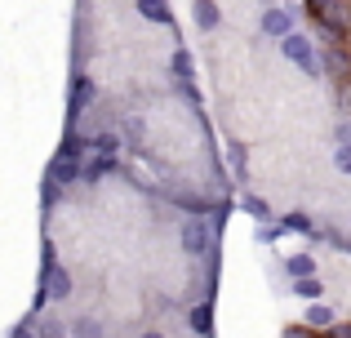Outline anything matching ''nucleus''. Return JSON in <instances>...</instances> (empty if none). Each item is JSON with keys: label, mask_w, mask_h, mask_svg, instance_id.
Instances as JSON below:
<instances>
[{"label": "nucleus", "mask_w": 351, "mask_h": 338, "mask_svg": "<svg viewBox=\"0 0 351 338\" xmlns=\"http://www.w3.org/2000/svg\"><path fill=\"white\" fill-rule=\"evenodd\" d=\"M280 53L293 62V67H302L307 76H320V58H316V49H311V40H307V36H298V32L280 36Z\"/></svg>", "instance_id": "nucleus-1"}, {"label": "nucleus", "mask_w": 351, "mask_h": 338, "mask_svg": "<svg viewBox=\"0 0 351 338\" xmlns=\"http://www.w3.org/2000/svg\"><path fill=\"white\" fill-rule=\"evenodd\" d=\"M45 294H49L53 303L71 294V271L53 263V250H45Z\"/></svg>", "instance_id": "nucleus-2"}, {"label": "nucleus", "mask_w": 351, "mask_h": 338, "mask_svg": "<svg viewBox=\"0 0 351 338\" xmlns=\"http://www.w3.org/2000/svg\"><path fill=\"white\" fill-rule=\"evenodd\" d=\"M182 250L187 254H205L209 250V223L205 218H187V223H182Z\"/></svg>", "instance_id": "nucleus-3"}, {"label": "nucleus", "mask_w": 351, "mask_h": 338, "mask_svg": "<svg viewBox=\"0 0 351 338\" xmlns=\"http://www.w3.org/2000/svg\"><path fill=\"white\" fill-rule=\"evenodd\" d=\"M94 98H98V85L89 76H76V89H71V125L80 121V112L94 107Z\"/></svg>", "instance_id": "nucleus-4"}, {"label": "nucleus", "mask_w": 351, "mask_h": 338, "mask_svg": "<svg viewBox=\"0 0 351 338\" xmlns=\"http://www.w3.org/2000/svg\"><path fill=\"white\" fill-rule=\"evenodd\" d=\"M258 27H263L267 36H276V40H280V36H289V32H293V9H280V5H276V9H267Z\"/></svg>", "instance_id": "nucleus-5"}, {"label": "nucleus", "mask_w": 351, "mask_h": 338, "mask_svg": "<svg viewBox=\"0 0 351 338\" xmlns=\"http://www.w3.org/2000/svg\"><path fill=\"white\" fill-rule=\"evenodd\" d=\"M112 165H116L112 152H94V156L80 165V178H85V182H98V178H107V173H112Z\"/></svg>", "instance_id": "nucleus-6"}, {"label": "nucleus", "mask_w": 351, "mask_h": 338, "mask_svg": "<svg viewBox=\"0 0 351 338\" xmlns=\"http://www.w3.org/2000/svg\"><path fill=\"white\" fill-rule=\"evenodd\" d=\"M49 178L53 182H71V178H80V156H53V165H49Z\"/></svg>", "instance_id": "nucleus-7"}, {"label": "nucleus", "mask_w": 351, "mask_h": 338, "mask_svg": "<svg viewBox=\"0 0 351 338\" xmlns=\"http://www.w3.org/2000/svg\"><path fill=\"white\" fill-rule=\"evenodd\" d=\"M191 14H196V27H200V32H214L218 18H223L214 0H196V5H191Z\"/></svg>", "instance_id": "nucleus-8"}, {"label": "nucleus", "mask_w": 351, "mask_h": 338, "mask_svg": "<svg viewBox=\"0 0 351 338\" xmlns=\"http://www.w3.org/2000/svg\"><path fill=\"white\" fill-rule=\"evenodd\" d=\"M138 14L147 18V23H169V5H165V0H138Z\"/></svg>", "instance_id": "nucleus-9"}, {"label": "nucleus", "mask_w": 351, "mask_h": 338, "mask_svg": "<svg viewBox=\"0 0 351 338\" xmlns=\"http://www.w3.org/2000/svg\"><path fill=\"white\" fill-rule=\"evenodd\" d=\"M285 271L289 276H316V258L311 254H293V258H285Z\"/></svg>", "instance_id": "nucleus-10"}, {"label": "nucleus", "mask_w": 351, "mask_h": 338, "mask_svg": "<svg viewBox=\"0 0 351 338\" xmlns=\"http://www.w3.org/2000/svg\"><path fill=\"white\" fill-rule=\"evenodd\" d=\"M307 325H311V330H329V325H334V312H329V307L316 298V303L307 307Z\"/></svg>", "instance_id": "nucleus-11"}, {"label": "nucleus", "mask_w": 351, "mask_h": 338, "mask_svg": "<svg viewBox=\"0 0 351 338\" xmlns=\"http://www.w3.org/2000/svg\"><path fill=\"white\" fill-rule=\"evenodd\" d=\"M293 289H298L302 298H311V303H316V298L325 294V280H320V276H298V280H293Z\"/></svg>", "instance_id": "nucleus-12"}, {"label": "nucleus", "mask_w": 351, "mask_h": 338, "mask_svg": "<svg viewBox=\"0 0 351 338\" xmlns=\"http://www.w3.org/2000/svg\"><path fill=\"white\" fill-rule=\"evenodd\" d=\"M320 71H334V76H343V71H347V53H343V49H325V53H320Z\"/></svg>", "instance_id": "nucleus-13"}, {"label": "nucleus", "mask_w": 351, "mask_h": 338, "mask_svg": "<svg viewBox=\"0 0 351 338\" xmlns=\"http://www.w3.org/2000/svg\"><path fill=\"white\" fill-rule=\"evenodd\" d=\"M240 209H245L249 218H258V223H267V218H271V209H267L263 196H245V200H240Z\"/></svg>", "instance_id": "nucleus-14"}, {"label": "nucleus", "mask_w": 351, "mask_h": 338, "mask_svg": "<svg viewBox=\"0 0 351 338\" xmlns=\"http://www.w3.org/2000/svg\"><path fill=\"white\" fill-rule=\"evenodd\" d=\"M169 67H173V76H178V80H191V71H196V67H191V53H187V49H173Z\"/></svg>", "instance_id": "nucleus-15"}, {"label": "nucleus", "mask_w": 351, "mask_h": 338, "mask_svg": "<svg viewBox=\"0 0 351 338\" xmlns=\"http://www.w3.org/2000/svg\"><path fill=\"white\" fill-rule=\"evenodd\" d=\"M71 334H76V338H103V325H98L94 316H80V321L71 325Z\"/></svg>", "instance_id": "nucleus-16"}, {"label": "nucleus", "mask_w": 351, "mask_h": 338, "mask_svg": "<svg viewBox=\"0 0 351 338\" xmlns=\"http://www.w3.org/2000/svg\"><path fill=\"white\" fill-rule=\"evenodd\" d=\"M89 152H112V156H116V152H120V138H116V134H94V138H89Z\"/></svg>", "instance_id": "nucleus-17"}, {"label": "nucleus", "mask_w": 351, "mask_h": 338, "mask_svg": "<svg viewBox=\"0 0 351 338\" xmlns=\"http://www.w3.org/2000/svg\"><path fill=\"white\" fill-rule=\"evenodd\" d=\"M280 227H285V232H316L307 214H285V218H280Z\"/></svg>", "instance_id": "nucleus-18"}, {"label": "nucleus", "mask_w": 351, "mask_h": 338, "mask_svg": "<svg viewBox=\"0 0 351 338\" xmlns=\"http://www.w3.org/2000/svg\"><path fill=\"white\" fill-rule=\"evenodd\" d=\"M191 330L209 334V330H214V312H209V307H196V312H191Z\"/></svg>", "instance_id": "nucleus-19"}, {"label": "nucleus", "mask_w": 351, "mask_h": 338, "mask_svg": "<svg viewBox=\"0 0 351 338\" xmlns=\"http://www.w3.org/2000/svg\"><path fill=\"white\" fill-rule=\"evenodd\" d=\"M125 134H129V143H143L147 138V121L143 116H125Z\"/></svg>", "instance_id": "nucleus-20"}, {"label": "nucleus", "mask_w": 351, "mask_h": 338, "mask_svg": "<svg viewBox=\"0 0 351 338\" xmlns=\"http://www.w3.org/2000/svg\"><path fill=\"white\" fill-rule=\"evenodd\" d=\"M40 338H67V330H62V321H53V316H40V330H36Z\"/></svg>", "instance_id": "nucleus-21"}, {"label": "nucleus", "mask_w": 351, "mask_h": 338, "mask_svg": "<svg viewBox=\"0 0 351 338\" xmlns=\"http://www.w3.org/2000/svg\"><path fill=\"white\" fill-rule=\"evenodd\" d=\"M334 165H338V173H347V178H351V143H343V147H338Z\"/></svg>", "instance_id": "nucleus-22"}, {"label": "nucleus", "mask_w": 351, "mask_h": 338, "mask_svg": "<svg viewBox=\"0 0 351 338\" xmlns=\"http://www.w3.org/2000/svg\"><path fill=\"white\" fill-rule=\"evenodd\" d=\"M178 89H182V98H187V103H191V107H196V103H200V94H196V85H191V80H178Z\"/></svg>", "instance_id": "nucleus-23"}, {"label": "nucleus", "mask_w": 351, "mask_h": 338, "mask_svg": "<svg viewBox=\"0 0 351 338\" xmlns=\"http://www.w3.org/2000/svg\"><path fill=\"white\" fill-rule=\"evenodd\" d=\"M307 5H311V14H316V18H325L329 9H334V0H307Z\"/></svg>", "instance_id": "nucleus-24"}, {"label": "nucleus", "mask_w": 351, "mask_h": 338, "mask_svg": "<svg viewBox=\"0 0 351 338\" xmlns=\"http://www.w3.org/2000/svg\"><path fill=\"white\" fill-rule=\"evenodd\" d=\"M9 338H36V325H32V321H23V325H18V330L9 334Z\"/></svg>", "instance_id": "nucleus-25"}, {"label": "nucleus", "mask_w": 351, "mask_h": 338, "mask_svg": "<svg viewBox=\"0 0 351 338\" xmlns=\"http://www.w3.org/2000/svg\"><path fill=\"white\" fill-rule=\"evenodd\" d=\"M276 236H285V227H263V232H258V241H276Z\"/></svg>", "instance_id": "nucleus-26"}, {"label": "nucleus", "mask_w": 351, "mask_h": 338, "mask_svg": "<svg viewBox=\"0 0 351 338\" xmlns=\"http://www.w3.org/2000/svg\"><path fill=\"white\" fill-rule=\"evenodd\" d=\"M334 134H338V143H351V125H338Z\"/></svg>", "instance_id": "nucleus-27"}, {"label": "nucleus", "mask_w": 351, "mask_h": 338, "mask_svg": "<svg viewBox=\"0 0 351 338\" xmlns=\"http://www.w3.org/2000/svg\"><path fill=\"white\" fill-rule=\"evenodd\" d=\"M334 338H351V325H338V330H334Z\"/></svg>", "instance_id": "nucleus-28"}, {"label": "nucleus", "mask_w": 351, "mask_h": 338, "mask_svg": "<svg viewBox=\"0 0 351 338\" xmlns=\"http://www.w3.org/2000/svg\"><path fill=\"white\" fill-rule=\"evenodd\" d=\"M285 338H307V330H289V334H285Z\"/></svg>", "instance_id": "nucleus-29"}, {"label": "nucleus", "mask_w": 351, "mask_h": 338, "mask_svg": "<svg viewBox=\"0 0 351 338\" xmlns=\"http://www.w3.org/2000/svg\"><path fill=\"white\" fill-rule=\"evenodd\" d=\"M143 338H165V334H156V330H152V334H143Z\"/></svg>", "instance_id": "nucleus-30"}]
</instances>
